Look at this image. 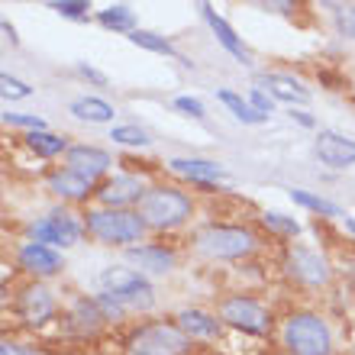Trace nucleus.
<instances>
[{
    "label": "nucleus",
    "mask_w": 355,
    "mask_h": 355,
    "mask_svg": "<svg viewBox=\"0 0 355 355\" xmlns=\"http://www.w3.org/2000/svg\"><path fill=\"white\" fill-rule=\"evenodd\" d=\"M149 226L142 223L139 210H110V207H94L85 214V233L101 245L132 249L146 236Z\"/></svg>",
    "instance_id": "obj_1"
},
{
    "label": "nucleus",
    "mask_w": 355,
    "mask_h": 355,
    "mask_svg": "<svg viewBox=\"0 0 355 355\" xmlns=\"http://www.w3.org/2000/svg\"><path fill=\"white\" fill-rule=\"evenodd\" d=\"M313 155L320 159V165H327L333 171H346L355 165V139L346 132L336 130H320L313 139Z\"/></svg>",
    "instance_id": "obj_12"
},
{
    "label": "nucleus",
    "mask_w": 355,
    "mask_h": 355,
    "mask_svg": "<svg viewBox=\"0 0 355 355\" xmlns=\"http://www.w3.org/2000/svg\"><path fill=\"white\" fill-rule=\"evenodd\" d=\"M126 259L132 265H139L142 275H168L175 271L178 265V255L171 245H162V243H139L126 249Z\"/></svg>",
    "instance_id": "obj_16"
},
{
    "label": "nucleus",
    "mask_w": 355,
    "mask_h": 355,
    "mask_svg": "<svg viewBox=\"0 0 355 355\" xmlns=\"http://www.w3.org/2000/svg\"><path fill=\"white\" fill-rule=\"evenodd\" d=\"M288 275L307 288H327L333 281V265L327 262V255L310 245H291L288 249Z\"/></svg>",
    "instance_id": "obj_9"
},
{
    "label": "nucleus",
    "mask_w": 355,
    "mask_h": 355,
    "mask_svg": "<svg viewBox=\"0 0 355 355\" xmlns=\"http://www.w3.org/2000/svg\"><path fill=\"white\" fill-rule=\"evenodd\" d=\"M291 120L300 123V126H307V130H313V126H317V120H313L307 110H291Z\"/></svg>",
    "instance_id": "obj_38"
},
{
    "label": "nucleus",
    "mask_w": 355,
    "mask_h": 355,
    "mask_svg": "<svg viewBox=\"0 0 355 355\" xmlns=\"http://www.w3.org/2000/svg\"><path fill=\"white\" fill-rule=\"evenodd\" d=\"M17 265L26 275H33V278H55V275H62L65 271V259H62V252L58 249H49V245H39V243H23L17 249Z\"/></svg>",
    "instance_id": "obj_13"
},
{
    "label": "nucleus",
    "mask_w": 355,
    "mask_h": 355,
    "mask_svg": "<svg viewBox=\"0 0 355 355\" xmlns=\"http://www.w3.org/2000/svg\"><path fill=\"white\" fill-rule=\"evenodd\" d=\"M200 17L207 19V26H210V33L216 36V42H220V46H223L226 52L239 62V65H252V52L245 49L243 36H239V33H236V29L230 26V23H226V19L210 7V3H200Z\"/></svg>",
    "instance_id": "obj_17"
},
{
    "label": "nucleus",
    "mask_w": 355,
    "mask_h": 355,
    "mask_svg": "<svg viewBox=\"0 0 355 355\" xmlns=\"http://www.w3.org/2000/svg\"><path fill=\"white\" fill-rule=\"evenodd\" d=\"M23 139H26V149L36 152L39 159H55V155H65V152L71 149L65 136H58V132H49V130L26 132Z\"/></svg>",
    "instance_id": "obj_24"
},
{
    "label": "nucleus",
    "mask_w": 355,
    "mask_h": 355,
    "mask_svg": "<svg viewBox=\"0 0 355 355\" xmlns=\"http://www.w3.org/2000/svg\"><path fill=\"white\" fill-rule=\"evenodd\" d=\"M281 343L288 355H333L329 323L313 310H294L281 323Z\"/></svg>",
    "instance_id": "obj_3"
},
{
    "label": "nucleus",
    "mask_w": 355,
    "mask_h": 355,
    "mask_svg": "<svg viewBox=\"0 0 355 355\" xmlns=\"http://www.w3.org/2000/svg\"><path fill=\"white\" fill-rule=\"evenodd\" d=\"M197 252H204L207 259H220V262H239L259 249L252 230L245 226H230V223H210L197 233Z\"/></svg>",
    "instance_id": "obj_4"
},
{
    "label": "nucleus",
    "mask_w": 355,
    "mask_h": 355,
    "mask_svg": "<svg viewBox=\"0 0 355 355\" xmlns=\"http://www.w3.org/2000/svg\"><path fill=\"white\" fill-rule=\"evenodd\" d=\"M130 355H191V339L181 333L178 323L168 320H152L142 323L126 339Z\"/></svg>",
    "instance_id": "obj_6"
},
{
    "label": "nucleus",
    "mask_w": 355,
    "mask_h": 355,
    "mask_svg": "<svg viewBox=\"0 0 355 355\" xmlns=\"http://www.w3.org/2000/svg\"><path fill=\"white\" fill-rule=\"evenodd\" d=\"M110 165H113L110 152L101 149V146H91V142H75V146L65 152V168L91 178L94 184H97V181L110 171Z\"/></svg>",
    "instance_id": "obj_14"
},
{
    "label": "nucleus",
    "mask_w": 355,
    "mask_h": 355,
    "mask_svg": "<svg viewBox=\"0 0 355 355\" xmlns=\"http://www.w3.org/2000/svg\"><path fill=\"white\" fill-rule=\"evenodd\" d=\"M146 181L139 175H113L97 184V204L110 210H132L146 197Z\"/></svg>",
    "instance_id": "obj_11"
},
{
    "label": "nucleus",
    "mask_w": 355,
    "mask_h": 355,
    "mask_svg": "<svg viewBox=\"0 0 355 355\" xmlns=\"http://www.w3.org/2000/svg\"><path fill=\"white\" fill-rule=\"evenodd\" d=\"M97 304H101L107 323H120V320L126 317V307H123L116 297H110V294H97Z\"/></svg>",
    "instance_id": "obj_35"
},
{
    "label": "nucleus",
    "mask_w": 355,
    "mask_h": 355,
    "mask_svg": "<svg viewBox=\"0 0 355 355\" xmlns=\"http://www.w3.org/2000/svg\"><path fill=\"white\" fill-rule=\"evenodd\" d=\"M78 75L85 78V81H91V85H97V87L107 85V75H103V71H97L94 65H87V62H78Z\"/></svg>",
    "instance_id": "obj_37"
},
{
    "label": "nucleus",
    "mask_w": 355,
    "mask_h": 355,
    "mask_svg": "<svg viewBox=\"0 0 355 355\" xmlns=\"http://www.w3.org/2000/svg\"><path fill=\"white\" fill-rule=\"evenodd\" d=\"M97 23H101L103 29H110V33H126V36H132L136 33V13H132L126 3H110V7H103L101 13H97Z\"/></svg>",
    "instance_id": "obj_25"
},
{
    "label": "nucleus",
    "mask_w": 355,
    "mask_h": 355,
    "mask_svg": "<svg viewBox=\"0 0 355 355\" xmlns=\"http://www.w3.org/2000/svg\"><path fill=\"white\" fill-rule=\"evenodd\" d=\"M333 26L343 39L355 42V3H333Z\"/></svg>",
    "instance_id": "obj_30"
},
{
    "label": "nucleus",
    "mask_w": 355,
    "mask_h": 355,
    "mask_svg": "<svg viewBox=\"0 0 355 355\" xmlns=\"http://www.w3.org/2000/svg\"><path fill=\"white\" fill-rule=\"evenodd\" d=\"M175 323L187 339H216L220 327H223V320H216V313H207L200 307H184L175 317Z\"/></svg>",
    "instance_id": "obj_21"
},
{
    "label": "nucleus",
    "mask_w": 355,
    "mask_h": 355,
    "mask_svg": "<svg viewBox=\"0 0 355 355\" xmlns=\"http://www.w3.org/2000/svg\"><path fill=\"white\" fill-rule=\"evenodd\" d=\"M132 46H139V49H149V52H155V55H168V58H178L181 62V55H178V49L171 46V39L159 36V33H149V29H136L130 36Z\"/></svg>",
    "instance_id": "obj_27"
},
{
    "label": "nucleus",
    "mask_w": 355,
    "mask_h": 355,
    "mask_svg": "<svg viewBox=\"0 0 355 355\" xmlns=\"http://www.w3.org/2000/svg\"><path fill=\"white\" fill-rule=\"evenodd\" d=\"M168 168L175 171V175L187 178V181L197 184V187H214L226 178V168L220 165V162L197 159V155H191V159H181V155H178V159H168Z\"/></svg>",
    "instance_id": "obj_19"
},
{
    "label": "nucleus",
    "mask_w": 355,
    "mask_h": 355,
    "mask_svg": "<svg viewBox=\"0 0 355 355\" xmlns=\"http://www.w3.org/2000/svg\"><path fill=\"white\" fill-rule=\"evenodd\" d=\"M0 94H3L7 101H23V97L33 94V87H29L26 81H19V78H13V75H0Z\"/></svg>",
    "instance_id": "obj_32"
},
{
    "label": "nucleus",
    "mask_w": 355,
    "mask_h": 355,
    "mask_svg": "<svg viewBox=\"0 0 355 355\" xmlns=\"http://www.w3.org/2000/svg\"><path fill=\"white\" fill-rule=\"evenodd\" d=\"M175 110L184 113V116H191V120H204L207 116V107L200 97H191V94H181V97H175Z\"/></svg>",
    "instance_id": "obj_33"
},
{
    "label": "nucleus",
    "mask_w": 355,
    "mask_h": 355,
    "mask_svg": "<svg viewBox=\"0 0 355 355\" xmlns=\"http://www.w3.org/2000/svg\"><path fill=\"white\" fill-rule=\"evenodd\" d=\"M139 216L142 223L149 226V230H178V226H184L194 214V200L175 184H155L146 191V197L139 200Z\"/></svg>",
    "instance_id": "obj_2"
},
{
    "label": "nucleus",
    "mask_w": 355,
    "mask_h": 355,
    "mask_svg": "<svg viewBox=\"0 0 355 355\" xmlns=\"http://www.w3.org/2000/svg\"><path fill=\"white\" fill-rule=\"evenodd\" d=\"M55 313H58L55 294H52L46 284L29 281L26 288H19V294H17V317H19V323H23V327H29V329L46 327Z\"/></svg>",
    "instance_id": "obj_10"
},
{
    "label": "nucleus",
    "mask_w": 355,
    "mask_h": 355,
    "mask_svg": "<svg viewBox=\"0 0 355 355\" xmlns=\"http://www.w3.org/2000/svg\"><path fill=\"white\" fill-rule=\"evenodd\" d=\"M255 87H262L265 94H271L275 101L281 103H291V110H294V103H310V87L294 75H284V71H265V75L255 78Z\"/></svg>",
    "instance_id": "obj_15"
},
{
    "label": "nucleus",
    "mask_w": 355,
    "mask_h": 355,
    "mask_svg": "<svg viewBox=\"0 0 355 355\" xmlns=\"http://www.w3.org/2000/svg\"><path fill=\"white\" fill-rule=\"evenodd\" d=\"M262 223L268 226L271 233H278V236H294L300 233V223L294 220V216H288V214H278V210H265L262 214Z\"/></svg>",
    "instance_id": "obj_29"
},
{
    "label": "nucleus",
    "mask_w": 355,
    "mask_h": 355,
    "mask_svg": "<svg viewBox=\"0 0 355 355\" xmlns=\"http://www.w3.org/2000/svg\"><path fill=\"white\" fill-rule=\"evenodd\" d=\"M291 200L297 207H304V210H313V214L320 216H329V220H346L349 214H343L339 210V204H333V200H327V197L320 194H310V191H304V187H294L291 191Z\"/></svg>",
    "instance_id": "obj_26"
},
{
    "label": "nucleus",
    "mask_w": 355,
    "mask_h": 355,
    "mask_svg": "<svg viewBox=\"0 0 355 355\" xmlns=\"http://www.w3.org/2000/svg\"><path fill=\"white\" fill-rule=\"evenodd\" d=\"M110 139L120 142V146H149V132L136 126V123H120V126H110Z\"/></svg>",
    "instance_id": "obj_28"
},
{
    "label": "nucleus",
    "mask_w": 355,
    "mask_h": 355,
    "mask_svg": "<svg viewBox=\"0 0 355 355\" xmlns=\"http://www.w3.org/2000/svg\"><path fill=\"white\" fill-rule=\"evenodd\" d=\"M26 233H29V243L49 245V249H71L85 236V220H78L65 207H55V210L36 216Z\"/></svg>",
    "instance_id": "obj_7"
},
{
    "label": "nucleus",
    "mask_w": 355,
    "mask_h": 355,
    "mask_svg": "<svg viewBox=\"0 0 355 355\" xmlns=\"http://www.w3.org/2000/svg\"><path fill=\"white\" fill-rule=\"evenodd\" d=\"M68 113L75 120H85V123H113L116 116V107L110 101H103L97 94H85V97H75L68 103Z\"/></svg>",
    "instance_id": "obj_22"
},
{
    "label": "nucleus",
    "mask_w": 355,
    "mask_h": 355,
    "mask_svg": "<svg viewBox=\"0 0 355 355\" xmlns=\"http://www.w3.org/2000/svg\"><path fill=\"white\" fill-rule=\"evenodd\" d=\"M216 101L223 103L226 110L233 113L239 123H245V126H259V123H268V116H262V113L255 110L252 103H249V97H243V94L230 91V87H220V91H216Z\"/></svg>",
    "instance_id": "obj_23"
},
{
    "label": "nucleus",
    "mask_w": 355,
    "mask_h": 355,
    "mask_svg": "<svg viewBox=\"0 0 355 355\" xmlns=\"http://www.w3.org/2000/svg\"><path fill=\"white\" fill-rule=\"evenodd\" d=\"M97 288L101 294L116 297L126 310H152L155 307V291H152L149 278L142 271L130 268V265H110L97 275Z\"/></svg>",
    "instance_id": "obj_5"
},
{
    "label": "nucleus",
    "mask_w": 355,
    "mask_h": 355,
    "mask_svg": "<svg viewBox=\"0 0 355 355\" xmlns=\"http://www.w3.org/2000/svg\"><path fill=\"white\" fill-rule=\"evenodd\" d=\"M249 103H252L262 116H271V113H275V97H271V94H265L262 87H252V91H249Z\"/></svg>",
    "instance_id": "obj_36"
},
{
    "label": "nucleus",
    "mask_w": 355,
    "mask_h": 355,
    "mask_svg": "<svg viewBox=\"0 0 355 355\" xmlns=\"http://www.w3.org/2000/svg\"><path fill=\"white\" fill-rule=\"evenodd\" d=\"M343 226H346V233L355 236V216H346V220H343Z\"/></svg>",
    "instance_id": "obj_40"
},
{
    "label": "nucleus",
    "mask_w": 355,
    "mask_h": 355,
    "mask_svg": "<svg viewBox=\"0 0 355 355\" xmlns=\"http://www.w3.org/2000/svg\"><path fill=\"white\" fill-rule=\"evenodd\" d=\"M49 10H55L58 17H65V19H87L91 17V3H87V0H52Z\"/></svg>",
    "instance_id": "obj_31"
},
{
    "label": "nucleus",
    "mask_w": 355,
    "mask_h": 355,
    "mask_svg": "<svg viewBox=\"0 0 355 355\" xmlns=\"http://www.w3.org/2000/svg\"><path fill=\"white\" fill-rule=\"evenodd\" d=\"M65 323L71 333H78V336H94V333L107 323V317H103L97 297H78L75 304H71V310H68Z\"/></svg>",
    "instance_id": "obj_20"
},
{
    "label": "nucleus",
    "mask_w": 355,
    "mask_h": 355,
    "mask_svg": "<svg viewBox=\"0 0 355 355\" xmlns=\"http://www.w3.org/2000/svg\"><path fill=\"white\" fill-rule=\"evenodd\" d=\"M220 320L226 327L243 329V333H255V336L268 333L271 327L268 310L255 297H249V294H230V297L220 300Z\"/></svg>",
    "instance_id": "obj_8"
},
{
    "label": "nucleus",
    "mask_w": 355,
    "mask_h": 355,
    "mask_svg": "<svg viewBox=\"0 0 355 355\" xmlns=\"http://www.w3.org/2000/svg\"><path fill=\"white\" fill-rule=\"evenodd\" d=\"M3 123H7V126H23V130H29V132L46 130V120H42V116H33V113H3Z\"/></svg>",
    "instance_id": "obj_34"
},
{
    "label": "nucleus",
    "mask_w": 355,
    "mask_h": 355,
    "mask_svg": "<svg viewBox=\"0 0 355 355\" xmlns=\"http://www.w3.org/2000/svg\"><path fill=\"white\" fill-rule=\"evenodd\" d=\"M49 191L55 197H62V200H71V204H81L87 197H97V184H94L91 178L78 175V171L65 168V165L49 171Z\"/></svg>",
    "instance_id": "obj_18"
},
{
    "label": "nucleus",
    "mask_w": 355,
    "mask_h": 355,
    "mask_svg": "<svg viewBox=\"0 0 355 355\" xmlns=\"http://www.w3.org/2000/svg\"><path fill=\"white\" fill-rule=\"evenodd\" d=\"M0 26H3V36H7L10 46H19V36H17V29H13V23H10V19H3Z\"/></svg>",
    "instance_id": "obj_39"
}]
</instances>
